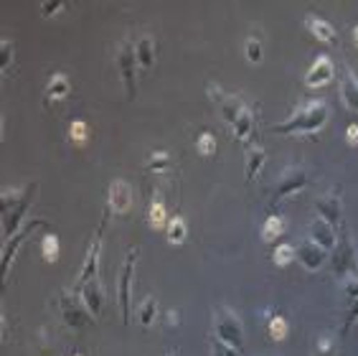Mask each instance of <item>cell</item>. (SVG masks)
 I'll return each mask as SVG.
<instances>
[{
    "label": "cell",
    "mask_w": 358,
    "mask_h": 356,
    "mask_svg": "<svg viewBox=\"0 0 358 356\" xmlns=\"http://www.w3.org/2000/svg\"><path fill=\"white\" fill-rule=\"evenodd\" d=\"M328 122V104L323 99H310V102L300 104L284 122H277L272 133L277 135H315L321 133Z\"/></svg>",
    "instance_id": "6da1fadb"
},
{
    "label": "cell",
    "mask_w": 358,
    "mask_h": 356,
    "mask_svg": "<svg viewBox=\"0 0 358 356\" xmlns=\"http://www.w3.org/2000/svg\"><path fill=\"white\" fill-rule=\"evenodd\" d=\"M214 336L241 351V346H244V326H241V321H239V316L232 308H224V305L216 308V313H214Z\"/></svg>",
    "instance_id": "7a4b0ae2"
},
{
    "label": "cell",
    "mask_w": 358,
    "mask_h": 356,
    "mask_svg": "<svg viewBox=\"0 0 358 356\" xmlns=\"http://www.w3.org/2000/svg\"><path fill=\"white\" fill-rule=\"evenodd\" d=\"M137 254H140V247H133L125 257V265L117 275V303H119V313H122V321L130 326V305H133V275H135V265H137Z\"/></svg>",
    "instance_id": "3957f363"
},
{
    "label": "cell",
    "mask_w": 358,
    "mask_h": 356,
    "mask_svg": "<svg viewBox=\"0 0 358 356\" xmlns=\"http://www.w3.org/2000/svg\"><path fill=\"white\" fill-rule=\"evenodd\" d=\"M107 219H110V207H107L105 216H102V222H99L97 232H94V237H92V245H90V250H87V257H84L82 270H79V280H76V285H74V293H79V290H82L84 285H87V282L94 280V277H97V270H99V254H102V237H105Z\"/></svg>",
    "instance_id": "277c9868"
},
{
    "label": "cell",
    "mask_w": 358,
    "mask_h": 356,
    "mask_svg": "<svg viewBox=\"0 0 358 356\" xmlns=\"http://www.w3.org/2000/svg\"><path fill=\"white\" fill-rule=\"evenodd\" d=\"M135 64H137L135 46H130L127 41H122L119 49H117V69H119V76H122V84H125V92H127L130 99L137 95V74H135Z\"/></svg>",
    "instance_id": "5b68a950"
},
{
    "label": "cell",
    "mask_w": 358,
    "mask_h": 356,
    "mask_svg": "<svg viewBox=\"0 0 358 356\" xmlns=\"http://www.w3.org/2000/svg\"><path fill=\"white\" fill-rule=\"evenodd\" d=\"M38 227H44V222H41V219H31V222H26L21 229L15 232L13 237L8 239V245L3 247V265H0V270H3V277H8V270H10V265H13L15 252L21 250L26 239L33 237V232H36Z\"/></svg>",
    "instance_id": "8992f818"
},
{
    "label": "cell",
    "mask_w": 358,
    "mask_h": 356,
    "mask_svg": "<svg viewBox=\"0 0 358 356\" xmlns=\"http://www.w3.org/2000/svg\"><path fill=\"white\" fill-rule=\"evenodd\" d=\"M307 173L305 168H287V171L280 176L277 181V188H275V201H282L287 196H298L300 191H305L307 188Z\"/></svg>",
    "instance_id": "52a82bcc"
},
{
    "label": "cell",
    "mask_w": 358,
    "mask_h": 356,
    "mask_svg": "<svg viewBox=\"0 0 358 356\" xmlns=\"http://www.w3.org/2000/svg\"><path fill=\"white\" fill-rule=\"evenodd\" d=\"M59 305H61V316H64V321H67L69 326L79 328V326H87V323H92V321H94V316L90 313V308L76 300L74 290H71L69 296L61 298Z\"/></svg>",
    "instance_id": "ba28073f"
},
{
    "label": "cell",
    "mask_w": 358,
    "mask_h": 356,
    "mask_svg": "<svg viewBox=\"0 0 358 356\" xmlns=\"http://www.w3.org/2000/svg\"><path fill=\"white\" fill-rule=\"evenodd\" d=\"M333 76H336V67H333V61H330V56L321 54V56H318V59L313 61V67L307 69L305 84L310 89L328 87V84L333 82Z\"/></svg>",
    "instance_id": "9c48e42d"
},
{
    "label": "cell",
    "mask_w": 358,
    "mask_h": 356,
    "mask_svg": "<svg viewBox=\"0 0 358 356\" xmlns=\"http://www.w3.org/2000/svg\"><path fill=\"white\" fill-rule=\"evenodd\" d=\"M356 265H358V257H356V252H353L351 242L346 239V234H341L336 250H333V270H336V275H341L346 280V277H351Z\"/></svg>",
    "instance_id": "30bf717a"
},
{
    "label": "cell",
    "mask_w": 358,
    "mask_h": 356,
    "mask_svg": "<svg viewBox=\"0 0 358 356\" xmlns=\"http://www.w3.org/2000/svg\"><path fill=\"white\" fill-rule=\"evenodd\" d=\"M325 260H328V252H325L323 247L315 245L313 239H305V242L298 247V262L305 267V270H310V273L321 270V267L325 265Z\"/></svg>",
    "instance_id": "8fae6325"
},
{
    "label": "cell",
    "mask_w": 358,
    "mask_h": 356,
    "mask_svg": "<svg viewBox=\"0 0 358 356\" xmlns=\"http://www.w3.org/2000/svg\"><path fill=\"white\" fill-rule=\"evenodd\" d=\"M315 211L321 219L330 224V227H338L341 224V216H343V207H341V196L338 193H325L321 199L315 201Z\"/></svg>",
    "instance_id": "7c38bea8"
},
{
    "label": "cell",
    "mask_w": 358,
    "mask_h": 356,
    "mask_svg": "<svg viewBox=\"0 0 358 356\" xmlns=\"http://www.w3.org/2000/svg\"><path fill=\"white\" fill-rule=\"evenodd\" d=\"M310 239H313V242L318 247H323L325 252H330V250H336V245H338L336 227H330V224L325 222V219L315 216L313 224H310Z\"/></svg>",
    "instance_id": "4fadbf2b"
},
{
    "label": "cell",
    "mask_w": 358,
    "mask_h": 356,
    "mask_svg": "<svg viewBox=\"0 0 358 356\" xmlns=\"http://www.w3.org/2000/svg\"><path fill=\"white\" fill-rule=\"evenodd\" d=\"M130 207H133V188H130L127 181L119 178L110 186V211L125 214V211H130Z\"/></svg>",
    "instance_id": "5bb4252c"
},
{
    "label": "cell",
    "mask_w": 358,
    "mask_h": 356,
    "mask_svg": "<svg viewBox=\"0 0 358 356\" xmlns=\"http://www.w3.org/2000/svg\"><path fill=\"white\" fill-rule=\"evenodd\" d=\"M82 303L90 308V313L94 316V318H99V313H102V305H105V290H102V282L94 277V280H90L87 285H84L82 290Z\"/></svg>",
    "instance_id": "9a60e30c"
},
{
    "label": "cell",
    "mask_w": 358,
    "mask_h": 356,
    "mask_svg": "<svg viewBox=\"0 0 358 356\" xmlns=\"http://www.w3.org/2000/svg\"><path fill=\"white\" fill-rule=\"evenodd\" d=\"M305 29L313 33L315 38H321V41H325V44H336V29H333V23H328L325 18H321V15H305Z\"/></svg>",
    "instance_id": "2e32d148"
},
{
    "label": "cell",
    "mask_w": 358,
    "mask_h": 356,
    "mask_svg": "<svg viewBox=\"0 0 358 356\" xmlns=\"http://www.w3.org/2000/svg\"><path fill=\"white\" fill-rule=\"evenodd\" d=\"M135 54H137V67H140L142 72L153 69V64H155V38L148 36V33L140 36L137 44H135Z\"/></svg>",
    "instance_id": "e0dca14e"
},
{
    "label": "cell",
    "mask_w": 358,
    "mask_h": 356,
    "mask_svg": "<svg viewBox=\"0 0 358 356\" xmlns=\"http://www.w3.org/2000/svg\"><path fill=\"white\" fill-rule=\"evenodd\" d=\"M69 92H71V82H69V76L61 74V72H56V74L49 79V84H46V102H59V99H67Z\"/></svg>",
    "instance_id": "ac0fdd59"
},
{
    "label": "cell",
    "mask_w": 358,
    "mask_h": 356,
    "mask_svg": "<svg viewBox=\"0 0 358 356\" xmlns=\"http://www.w3.org/2000/svg\"><path fill=\"white\" fill-rule=\"evenodd\" d=\"M31 204H33V196H28V199H23L21 204H18V207L13 209V211H10V219H6V222H3V237H13L15 232H18V224L23 222V216L28 214V209H31Z\"/></svg>",
    "instance_id": "d6986e66"
},
{
    "label": "cell",
    "mask_w": 358,
    "mask_h": 356,
    "mask_svg": "<svg viewBox=\"0 0 358 356\" xmlns=\"http://www.w3.org/2000/svg\"><path fill=\"white\" fill-rule=\"evenodd\" d=\"M341 99L348 110L358 112V79L351 74V72H346L341 76Z\"/></svg>",
    "instance_id": "ffe728a7"
},
{
    "label": "cell",
    "mask_w": 358,
    "mask_h": 356,
    "mask_svg": "<svg viewBox=\"0 0 358 356\" xmlns=\"http://www.w3.org/2000/svg\"><path fill=\"white\" fill-rule=\"evenodd\" d=\"M264 161H267V156H264V148L254 145V148L246 150V163H244V176H246V181H254V178L259 176Z\"/></svg>",
    "instance_id": "44dd1931"
},
{
    "label": "cell",
    "mask_w": 358,
    "mask_h": 356,
    "mask_svg": "<svg viewBox=\"0 0 358 356\" xmlns=\"http://www.w3.org/2000/svg\"><path fill=\"white\" fill-rule=\"evenodd\" d=\"M252 130H254V112L246 107V110L237 118V122L232 125V133L239 143H246L249 140V135H252Z\"/></svg>",
    "instance_id": "7402d4cb"
},
{
    "label": "cell",
    "mask_w": 358,
    "mask_h": 356,
    "mask_svg": "<svg viewBox=\"0 0 358 356\" xmlns=\"http://www.w3.org/2000/svg\"><path fill=\"white\" fill-rule=\"evenodd\" d=\"M284 227H287V224H284V219L282 216H267V219H264V224H262V239H264V242H275V239H280L284 234Z\"/></svg>",
    "instance_id": "603a6c76"
},
{
    "label": "cell",
    "mask_w": 358,
    "mask_h": 356,
    "mask_svg": "<svg viewBox=\"0 0 358 356\" xmlns=\"http://www.w3.org/2000/svg\"><path fill=\"white\" fill-rule=\"evenodd\" d=\"M188 239V224L183 216H173L168 219V242L171 245H183Z\"/></svg>",
    "instance_id": "cb8c5ba5"
},
{
    "label": "cell",
    "mask_w": 358,
    "mask_h": 356,
    "mask_svg": "<svg viewBox=\"0 0 358 356\" xmlns=\"http://www.w3.org/2000/svg\"><path fill=\"white\" fill-rule=\"evenodd\" d=\"M155 318H157V300L150 296L148 300L140 305V311H137V321H140L142 328H150L153 323H155Z\"/></svg>",
    "instance_id": "d4e9b609"
},
{
    "label": "cell",
    "mask_w": 358,
    "mask_h": 356,
    "mask_svg": "<svg viewBox=\"0 0 358 356\" xmlns=\"http://www.w3.org/2000/svg\"><path fill=\"white\" fill-rule=\"evenodd\" d=\"M153 173H168L171 171V156L165 150H155L148 156V163H145Z\"/></svg>",
    "instance_id": "484cf974"
},
{
    "label": "cell",
    "mask_w": 358,
    "mask_h": 356,
    "mask_svg": "<svg viewBox=\"0 0 358 356\" xmlns=\"http://www.w3.org/2000/svg\"><path fill=\"white\" fill-rule=\"evenodd\" d=\"M272 260H275L277 267H287L292 260H298V250H295L292 245H277Z\"/></svg>",
    "instance_id": "4316f807"
},
{
    "label": "cell",
    "mask_w": 358,
    "mask_h": 356,
    "mask_svg": "<svg viewBox=\"0 0 358 356\" xmlns=\"http://www.w3.org/2000/svg\"><path fill=\"white\" fill-rule=\"evenodd\" d=\"M244 56H246V61H252V64H259L262 61L264 49H262V41L257 36H249L244 41Z\"/></svg>",
    "instance_id": "83f0119b"
},
{
    "label": "cell",
    "mask_w": 358,
    "mask_h": 356,
    "mask_svg": "<svg viewBox=\"0 0 358 356\" xmlns=\"http://www.w3.org/2000/svg\"><path fill=\"white\" fill-rule=\"evenodd\" d=\"M41 252H44L46 262L59 260V237H56V234H46L44 242H41Z\"/></svg>",
    "instance_id": "f1b7e54d"
},
{
    "label": "cell",
    "mask_w": 358,
    "mask_h": 356,
    "mask_svg": "<svg viewBox=\"0 0 358 356\" xmlns=\"http://www.w3.org/2000/svg\"><path fill=\"white\" fill-rule=\"evenodd\" d=\"M196 150L201 153V156H214L216 153V140H214V135L211 133H201L196 138Z\"/></svg>",
    "instance_id": "f546056e"
},
{
    "label": "cell",
    "mask_w": 358,
    "mask_h": 356,
    "mask_svg": "<svg viewBox=\"0 0 358 356\" xmlns=\"http://www.w3.org/2000/svg\"><path fill=\"white\" fill-rule=\"evenodd\" d=\"M148 214H150V224H153L155 229H157V227H163V224H165V216H168V214H165V204L160 199H155L153 204H150V211H148Z\"/></svg>",
    "instance_id": "4dcf8cb0"
},
{
    "label": "cell",
    "mask_w": 358,
    "mask_h": 356,
    "mask_svg": "<svg viewBox=\"0 0 358 356\" xmlns=\"http://www.w3.org/2000/svg\"><path fill=\"white\" fill-rule=\"evenodd\" d=\"M287 331H290V326H287V321H284L282 316H275V318L269 321V336H272L275 341H282L284 336H287Z\"/></svg>",
    "instance_id": "1f68e13d"
},
{
    "label": "cell",
    "mask_w": 358,
    "mask_h": 356,
    "mask_svg": "<svg viewBox=\"0 0 358 356\" xmlns=\"http://www.w3.org/2000/svg\"><path fill=\"white\" fill-rule=\"evenodd\" d=\"M69 138L76 143H84L90 138V125H87L84 120H74V122L69 125Z\"/></svg>",
    "instance_id": "d6a6232c"
},
{
    "label": "cell",
    "mask_w": 358,
    "mask_h": 356,
    "mask_svg": "<svg viewBox=\"0 0 358 356\" xmlns=\"http://www.w3.org/2000/svg\"><path fill=\"white\" fill-rule=\"evenodd\" d=\"M10 61H13V41L3 38V41H0V72H3V74H8Z\"/></svg>",
    "instance_id": "836d02e7"
},
{
    "label": "cell",
    "mask_w": 358,
    "mask_h": 356,
    "mask_svg": "<svg viewBox=\"0 0 358 356\" xmlns=\"http://www.w3.org/2000/svg\"><path fill=\"white\" fill-rule=\"evenodd\" d=\"M358 323V298H353L351 305H348V311H346V318H343V326H341V334H348L353 326Z\"/></svg>",
    "instance_id": "e575fe53"
},
{
    "label": "cell",
    "mask_w": 358,
    "mask_h": 356,
    "mask_svg": "<svg viewBox=\"0 0 358 356\" xmlns=\"http://www.w3.org/2000/svg\"><path fill=\"white\" fill-rule=\"evenodd\" d=\"M211 354L214 356H239V349L224 343L221 339H216V336H211Z\"/></svg>",
    "instance_id": "d590c367"
},
{
    "label": "cell",
    "mask_w": 358,
    "mask_h": 356,
    "mask_svg": "<svg viewBox=\"0 0 358 356\" xmlns=\"http://www.w3.org/2000/svg\"><path fill=\"white\" fill-rule=\"evenodd\" d=\"M64 8H67L64 0H44V3H41V15H44V18H51V15H56L59 10H64Z\"/></svg>",
    "instance_id": "8d00e7d4"
},
{
    "label": "cell",
    "mask_w": 358,
    "mask_h": 356,
    "mask_svg": "<svg viewBox=\"0 0 358 356\" xmlns=\"http://www.w3.org/2000/svg\"><path fill=\"white\" fill-rule=\"evenodd\" d=\"M333 346H336V343H333L330 336H321V339H318V356H328L330 351H333Z\"/></svg>",
    "instance_id": "74e56055"
},
{
    "label": "cell",
    "mask_w": 358,
    "mask_h": 356,
    "mask_svg": "<svg viewBox=\"0 0 358 356\" xmlns=\"http://www.w3.org/2000/svg\"><path fill=\"white\" fill-rule=\"evenodd\" d=\"M346 140H348V145H358V125H348V130H346Z\"/></svg>",
    "instance_id": "f35d334b"
},
{
    "label": "cell",
    "mask_w": 358,
    "mask_h": 356,
    "mask_svg": "<svg viewBox=\"0 0 358 356\" xmlns=\"http://www.w3.org/2000/svg\"><path fill=\"white\" fill-rule=\"evenodd\" d=\"M353 41H356V44H358V26H356V29H353Z\"/></svg>",
    "instance_id": "ab89813d"
},
{
    "label": "cell",
    "mask_w": 358,
    "mask_h": 356,
    "mask_svg": "<svg viewBox=\"0 0 358 356\" xmlns=\"http://www.w3.org/2000/svg\"><path fill=\"white\" fill-rule=\"evenodd\" d=\"M74 356H82V354H74Z\"/></svg>",
    "instance_id": "60d3db41"
}]
</instances>
